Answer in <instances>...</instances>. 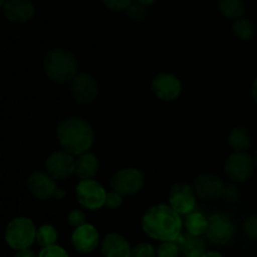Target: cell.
I'll return each instance as SVG.
<instances>
[{
    "label": "cell",
    "mask_w": 257,
    "mask_h": 257,
    "mask_svg": "<svg viewBox=\"0 0 257 257\" xmlns=\"http://www.w3.org/2000/svg\"><path fill=\"white\" fill-rule=\"evenodd\" d=\"M123 203V196L120 193L115 192V191L112 190V192H107V196H105V202L104 206L108 207L109 210H117L122 206Z\"/></svg>",
    "instance_id": "29"
},
{
    "label": "cell",
    "mask_w": 257,
    "mask_h": 257,
    "mask_svg": "<svg viewBox=\"0 0 257 257\" xmlns=\"http://www.w3.org/2000/svg\"><path fill=\"white\" fill-rule=\"evenodd\" d=\"M180 246L175 241H163L156 250V257H178Z\"/></svg>",
    "instance_id": "25"
},
{
    "label": "cell",
    "mask_w": 257,
    "mask_h": 257,
    "mask_svg": "<svg viewBox=\"0 0 257 257\" xmlns=\"http://www.w3.org/2000/svg\"><path fill=\"white\" fill-rule=\"evenodd\" d=\"M180 246V251L185 257H202L206 252V243L201 238V236L191 235H181L177 241Z\"/></svg>",
    "instance_id": "19"
},
{
    "label": "cell",
    "mask_w": 257,
    "mask_h": 257,
    "mask_svg": "<svg viewBox=\"0 0 257 257\" xmlns=\"http://www.w3.org/2000/svg\"><path fill=\"white\" fill-rule=\"evenodd\" d=\"M38 257H69V255L62 246L52 245L43 247Z\"/></svg>",
    "instance_id": "28"
},
{
    "label": "cell",
    "mask_w": 257,
    "mask_h": 257,
    "mask_svg": "<svg viewBox=\"0 0 257 257\" xmlns=\"http://www.w3.org/2000/svg\"><path fill=\"white\" fill-rule=\"evenodd\" d=\"M85 220H87V217H85L84 212L80 210L70 211L69 215H68V222L73 227H79V226L84 225V223H87Z\"/></svg>",
    "instance_id": "32"
},
{
    "label": "cell",
    "mask_w": 257,
    "mask_h": 257,
    "mask_svg": "<svg viewBox=\"0 0 257 257\" xmlns=\"http://www.w3.org/2000/svg\"><path fill=\"white\" fill-rule=\"evenodd\" d=\"M137 2H140L141 4H143V5H146V7H148V5L155 4V3L157 2V0H137Z\"/></svg>",
    "instance_id": "37"
},
{
    "label": "cell",
    "mask_w": 257,
    "mask_h": 257,
    "mask_svg": "<svg viewBox=\"0 0 257 257\" xmlns=\"http://www.w3.org/2000/svg\"><path fill=\"white\" fill-rule=\"evenodd\" d=\"M185 226L191 235L201 236L206 233L208 227V218L201 212H190L186 215Z\"/></svg>",
    "instance_id": "22"
},
{
    "label": "cell",
    "mask_w": 257,
    "mask_h": 257,
    "mask_svg": "<svg viewBox=\"0 0 257 257\" xmlns=\"http://www.w3.org/2000/svg\"><path fill=\"white\" fill-rule=\"evenodd\" d=\"M233 34L241 40H251L256 34V25L252 20L246 18H238L233 22Z\"/></svg>",
    "instance_id": "23"
},
{
    "label": "cell",
    "mask_w": 257,
    "mask_h": 257,
    "mask_svg": "<svg viewBox=\"0 0 257 257\" xmlns=\"http://www.w3.org/2000/svg\"><path fill=\"white\" fill-rule=\"evenodd\" d=\"M202 257H225L223 255H221L220 252H215V251H211V252H205Z\"/></svg>",
    "instance_id": "35"
},
{
    "label": "cell",
    "mask_w": 257,
    "mask_h": 257,
    "mask_svg": "<svg viewBox=\"0 0 257 257\" xmlns=\"http://www.w3.org/2000/svg\"><path fill=\"white\" fill-rule=\"evenodd\" d=\"M45 75L58 84L72 82L78 74V60L70 50L64 48H54L49 50L44 58Z\"/></svg>",
    "instance_id": "3"
},
{
    "label": "cell",
    "mask_w": 257,
    "mask_h": 257,
    "mask_svg": "<svg viewBox=\"0 0 257 257\" xmlns=\"http://www.w3.org/2000/svg\"><path fill=\"white\" fill-rule=\"evenodd\" d=\"M196 197L192 186L178 182L170 191V206L180 215H187L196 207Z\"/></svg>",
    "instance_id": "13"
},
{
    "label": "cell",
    "mask_w": 257,
    "mask_h": 257,
    "mask_svg": "<svg viewBox=\"0 0 257 257\" xmlns=\"http://www.w3.org/2000/svg\"><path fill=\"white\" fill-rule=\"evenodd\" d=\"M3 10L7 19L14 23L29 22L35 13L32 0H7Z\"/></svg>",
    "instance_id": "16"
},
{
    "label": "cell",
    "mask_w": 257,
    "mask_h": 257,
    "mask_svg": "<svg viewBox=\"0 0 257 257\" xmlns=\"http://www.w3.org/2000/svg\"><path fill=\"white\" fill-rule=\"evenodd\" d=\"M70 94L79 104H89L97 98L99 87L94 78L88 73H78L70 82Z\"/></svg>",
    "instance_id": "10"
},
{
    "label": "cell",
    "mask_w": 257,
    "mask_h": 257,
    "mask_svg": "<svg viewBox=\"0 0 257 257\" xmlns=\"http://www.w3.org/2000/svg\"><path fill=\"white\" fill-rule=\"evenodd\" d=\"M37 238V227L28 217H17L5 228V241L14 250L29 248Z\"/></svg>",
    "instance_id": "4"
},
{
    "label": "cell",
    "mask_w": 257,
    "mask_h": 257,
    "mask_svg": "<svg viewBox=\"0 0 257 257\" xmlns=\"http://www.w3.org/2000/svg\"><path fill=\"white\" fill-rule=\"evenodd\" d=\"M193 191L201 200L215 201L223 196L226 185L221 177L212 173H202L193 180Z\"/></svg>",
    "instance_id": "12"
},
{
    "label": "cell",
    "mask_w": 257,
    "mask_h": 257,
    "mask_svg": "<svg viewBox=\"0 0 257 257\" xmlns=\"http://www.w3.org/2000/svg\"><path fill=\"white\" fill-rule=\"evenodd\" d=\"M151 88L158 99L171 102L180 97L182 84L176 75L171 73H160L153 78Z\"/></svg>",
    "instance_id": "14"
},
{
    "label": "cell",
    "mask_w": 257,
    "mask_h": 257,
    "mask_svg": "<svg viewBox=\"0 0 257 257\" xmlns=\"http://www.w3.org/2000/svg\"><path fill=\"white\" fill-rule=\"evenodd\" d=\"M243 231L251 240H257V215L250 216L243 223Z\"/></svg>",
    "instance_id": "30"
},
{
    "label": "cell",
    "mask_w": 257,
    "mask_h": 257,
    "mask_svg": "<svg viewBox=\"0 0 257 257\" xmlns=\"http://www.w3.org/2000/svg\"><path fill=\"white\" fill-rule=\"evenodd\" d=\"M131 257H156V250L150 243H140L132 248Z\"/></svg>",
    "instance_id": "27"
},
{
    "label": "cell",
    "mask_w": 257,
    "mask_h": 257,
    "mask_svg": "<svg viewBox=\"0 0 257 257\" xmlns=\"http://www.w3.org/2000/svg\"><path fill=\"white\" fill-rule=\"evenodd\" d=\"M228 145L235 152H246L251 146V135L247 128H233L228 135Z\"/></svg>",
    "instance_id": "20"
},
{
    "label": "cell",
    "mask_w": 257,
    "mask_h": 257,
    "mask_svg": "<svg viewBox=\"0 0 257 257\" xmlns=\"http://www.w3.org/2000/svg\"><path fill=\"white\" fill-rule=\"evenodd\" d=\"M133 0H102L104 7L113 12H122L131 5Z\"/></svg>",
    "instance_id": "31"
},
{
    "label": "cell",
    "mask_w": 257,
    "mask_h": 257,
    "mask_svg": "<svg viewBox=\"0 0 257 257\" xmlns=\"http://www.w3.org/2000/svg\"><path fill=\"white\" fill-rule=\"evenodd\" d=\"M255 171L253 158L246 152H233L225 162V172L230 180L245 182L250 180Z\"/></svg>",
    "instance_id": "9"
},
{
    "label": "cell",
    "mask_w": 257,
    "mask_h": 257,
    "mask_svg": "<svg viewBox=\"0 0 257 257\" xmlns=\"http://www.w3.org/2000/svg\"><path fill=\"white\" fill-rule=\"evenodd\" d=\"M100 252L103 257H131L132 248L130 242L122 235L110 232L102 241Z\"/></svg>",
    "instance_id": "17"
},
{
    "label": "cell",
    "mask_w": 257,
    "mask_h": 257,
    "mask_svg": "<svg viewBox=\"0 0 257 257\" xmlns=\"http://www.w3.org/2000/svg\"><path fill=\"white\" fill-rule=\"evenodd\" d=\"M72 243L77 251L82 253L93 252L99 245V232L90 223L75 227L72 233Z\"/></svg>",
    "instance_id": "15"
},
{
    "label": "cell",
    "mask_w": 257,
    "mask_h": 257,
    "mask_svg": "<svg viewBox=\"0 0 257 257\" xmlns=\"http://www.w3.org/2000/svg\"><path fill=\"white\" fill-rule=\"evenodd\" d=\"M75 196L80 206L90 211H97L104 206L107 192L98 181L89 178L79 181L75 187Z\"/></svg>",
    "instance_id": "6"
},
{
    "label": "cell",
    "mask_w": 257,
    "mask_h": 257,
    "mask_svg": "<svg viewBox=\"0 0 257 257\" xmlns=\"http://www.w3.org/2000/svg\"><path fill=\"white\" fill-rule=\"evenodd\" d=\"M252 97L253 99H255V102L257 103V78L252 84Z\"/></svg>",
    "instance_id": "36"
},
{
    "label": "cell",
    "mask_w": 257,
    "mask_h": 257,
    "mask_svg": "<svg viewBox=\"0 0 257 257\" xmlns=\"http://www.w3.org/2000/svg\"><path fill=\"white\" fill-rule=\"evenodd\" d=\"M233 235H235V225L230 216L225 215V213H213L208 218L206 236L213 245H227L232 240Z\"/></svg>",
    "instance_id": "8"
},
{
    "label": "cell",
    "mask_w": 257,
    "mask_h": 257,
    "mask_svg": "<svg viewBox=\"0 0 257 257\" xmlns=\"http://www.w3.org/2000/svg\"><path fill=\"white\" fill-rule=\"evenodd\" d=\"M142 228L153 240L177 242L182 235V220L180 213L170 205L160 203L146 211L142 217Z\"/></svg>",
    "instance_id": "1"
},
{
    "label": "cell",
    "mask_w": 257,
    "mask_h": 257,
    "mask_svg": "<svg viewBox=\"0 0 257 257\" xmlns=\"http://www.w3.org/2000/svg\"><path fill=\"white\" fill-rule=\"evenodd\" d=\"M14 257H37V256H35V253L33 252L32 250H29V248H24V250L18 251L17 255Z\"/></svg>",
    "instance_id": "34"
},
{
    "label": "cell",
    "mask_w": 257,
    "mask_h": 257,
    "mask_svg": "<svg viewBox=\"0 0 257 257\" xmlns=\"http://www.w3.org/2000/svg\"><path fill=\"white\" fill-rule=\"evenodd\" d=\"M99 170V161L97 156L90 152H84L78 156L75 160V175L80 180H89L94 178Z\"/></svg>",
    "instance_id": "18"
},
{
    "label": "cell",
    "mask_w": 257,
    "mask_h": 257,
    "mask_svg": "<svg viewBox=\"0 0 257 257\" xmlns=\"http://www.w3.org/2000/svg\"><path fill=\"white\" fill-rule=\"evenodd\" d=\"M143 175L137 168H123L112 175L110 188L122 196H133L143 187Z\"/></svg>",
    "instance_id": "7"
},
{
    "label": "cell",
    "mask_w": 257,
    "mask_h": 257,
    "mask_svg": "<svg viewBox=\"0 0 257 257\" xmlns=\"http://www.w3.org/2000/svg\"><path fill=\"white\" fill-rule=\"evenodd\" d=\"M217 8L223 17L232 20L242 18L246 12L243 0H217Z\"/></svg>",
    "instance_id": "21"
},
{
    "label": "cell",
    "mask_w": 257,
    "mask_h": 257,
    "mask_svg": "<svg viewBox=\"0 0 257 257\" xmlns=\"http://www.w3.org/2000/svg\"><path fill=\"white\" fill-rule=\"evenodd\" d=\"M55 178L48 172H42V171H35L28 177V188L38 200H49L50 197H57L58 200H63L65 197V191L59 188L55 182Z\"/></svg>",
    "instance_id": "5"
},
{
    "label": "cell",
    "mask_w": 257,
    "mask_h": 257,
    "mask_svg": "<svg viewBox=\"0 0 257 257\" xmlns=\"http://www.w3.org/2000/svg\"><path fill=\"white\" fill-rule=\"evenodd\" d=\"M5 2H7V0H0V9H2V8H4Z\"/></svg>",
    "instance_id": "39"
},
{
    "label": "cell",
    "mask_w": 257,
    "mask_h": 257,
    "mask_svg": "<svg viewBox=\"0 0 257 257\" xmlns=\"http://www.w3.org/2000/svg\"><path fill=\"white\" fill-rule=\"evenodd\" d=\"M35 241L42 247L55 245L58 241L57 228L52 225H42L39 228H37V238H35Z\"/></svg>",
    "instance_id": "24"
},
{
    "label": "cell",
    "mask_w": 257,
    "mask_h": 257,
    "mask_svg": "<svg viewBox=\"0 0 257 257\" xmlns=\"http://www.w3.org/2000/svg\"><path fill=\"white\" fill-rule=\"evenodd\" d=\"M75 160L67 151L53 152L45 161V170L55 180H65L75 173Z\"/></svg>",
    "instance_id": "11"
},
{
    "label": "cell",
    "mask_w": 257,
    "mask_h": 257,
    "mask_svg": "<svg viewBox=\"0 0 257 257\" xmlns=\"http://www.w3.org/2000/svg\"><path fill=\"white\" fill-rule=\"evenodd\" d=\"M127 13V17L131 20H135V22H142L145 20V18L147 17V9H146V5L141 4L137 0H133L131 3L130 7L125 9Z\"/></svg>",
    "instance_id": "26"
},
{
    "label": "cell",
    "mask_w": 257,
    "mask_h": 257,
    "mask_svg": "<svg viewBox=\"0 0 257 257\" xmlns=\"http://www.w3.org/2000/svg\"><path fill=\"white\" fill-rule=\"evenodd\" d=\"M253 163H255V168L257 170V150L255 152V156H253Z\"/></svg>",
    "instance_id": "38"
},
{
    "label": "cell",
    "mask_w": 257,
    "mask_h": 257,
    "mask_svg": "<svg viewBox=\"0 0 257 257\" xmlns=\"http://www.w3.org/2000/svg\"><path fill=\"white\" fill-rule=\"evenodd\" d=\"M223 197L226 198V201L228 202H235L240 197V192H238L237 187L236 186H226L225 192H223Z\"/></svg>",
    "instance_id": "33"
},
{
    "label": "cell",
    "mask_w": 257,
    "mask_h": 257,
    "mask_svg": "<svg viewBox=\"0 0 257 257\" xmlns=\"http://www.w3.org/2000/svg\"><path fill=\"white\" fill-rule=\"evenodd\" d=\"M57 138L60 147L73 156L88 152L94 142V132L88 120L80 117L63 119L57 127Z\"/></svg>",
    "instance_id": "2"
}]
</instances>
